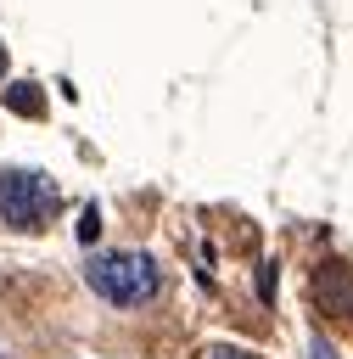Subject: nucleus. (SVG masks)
I'll return each mask as SVG.
<instances>
[{
	"mask_svg": "<svg viewBox=\"0 0 353 359\" xmlns=\"http://www.w3.org/2000/svg\"><path fill=\"white\" fill-rule=\"evenodd\" d=\"M84 280L112 309H140V303L162 297V264L151 252H95L84 264Z\"/></svg>",
	"mask_w": 353,
	"mask_h": 359,
	"instance_id": "f257e3e1",
	"label": "nucleus"
},
{
	"mask_svg": "<svg viewBox=\"0 0 353 359\" xmlns=\"http://www.w3.org/2000/svg\"><path fill=\"white\" fill-rule=\"evenodd\" d=\"M56 208H62V196L45 168H6L0 174V219L11 230H39L56 219Z\"/></svg>",
	"mask_w": 353,
	"mask_h": 359,
	"instance_id": "f03ea898",
	"label": "nucleus"
},
{
	"mask_svg": "<svg viewBox=\"0 0 353 359\" xmlns=\"http://www.w3.org/2000/svg\"><path fill=\"white\" fill-rule=\"evenodd\" d=\"M314 309L325 320L353 325V258H331L314 269Z\"/></svg>",
	"mask_w": 353,
	"mask_h": 359,
	"instance_id": "7ed1b4c3",
	"label": "nucleus"
},
{
	"mask_svg": "<svg viewBox=\"0 0 353 359\" xmlns=\"http://www.w3.org/2000/svg\"><path fill=\"white\" fill-rule=\"evenodd\" d=\"M6 107L22 112V118H39L45 112V90L39 84H6Z\"/></svg>",
	"mask_w": 353,
	"mask_h": 359,
	"instance_id": "20e7f679",
	"label": "nucleus"
},
{
	"mask_svg": "<svg viewBox=\"0 0 353 359\" xmlns=\"http://www.w3.org/2000/svg\"><path fill=\"white\" fill-rule=\"evenodd\" d=\"M95 230H101V219H95V208H84V219H78V236H84V241H95Z\"/></svg>",
	"mask_w": 353,
	"mask_h": 359,
	"instance_id": "39448f33",
	"label": "nucleus"
},
{
	"mask_svg": "<svg viewBox=\"0 0 353 359\" xmlns=\"http://www.w3.org/2000/svg\"><path fill=\"white\" fill-rule=\"evenodd\" d=\"M207 359H258V353H247V348H207Z\"/></svg>",
	"mask_w": 353,
	"mask_h": 359,
	"instance_id": "423d86ee",
	"label": "nucleus"
},
{
	"mask_svg": "<svg viewBox=\"0 0 353 359\" xmlns=\"http://www.w3.org/2000/svg\"><path fill=\"white\" fill-rule=\"evenodd\" d=\"M308 359H336V353H331V342H325V337H314V342H308Z\"/></svg>",
	"mask_w": 353,
	"mask_h": 359,
	"instance_id": "0eeeda50",
	"label": "nucleus"
},
{
	"mask_svg": "<svg viewBox=\"0 0 353 359\" xmlns=\"http://www.w3.org/2000/svg\"><path fill=\"white\" fill-rule=\"evenodd\" d=\"M6 67H11V56H6V45H0V79H6Z\"/></svg>",
	"mask_w": 353,
	"mask_h": 359,
	"instance_id": "6e6552de",
	"label": "nucleus"
}]
</instances>
